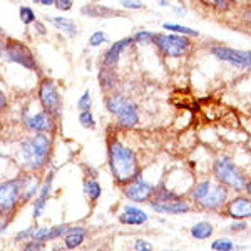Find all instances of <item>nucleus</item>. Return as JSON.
Returning a JSON list of instances; mask_svg holds the SVG:
<instances>
[{
    "mask_svg": "<svg viewBox=\"0 0 251 251\" xmlns=\"http://www.w3.org/2000/svg\"><path fill=\"white\" fill-rule=\"evenodd\" d=\"M154 46L157 47V50L164 55V57H184L186 54L191 49V42H189L188 35H181L176 32L171 34H156L154 39Z\"/></svg>",
    "mask_w": 251,
    "mask_h": 251,
    "instance_id": "39448f33",
    "label": "nucleus"
},
{
    "mask_svg": "<svg viewBox=\"0 0 251 251\" xmlns=\"http://www.w3.org/2000/svg\"><path fill=\"white\" fill-rule=\"evenodd\" d=\"M107 157L111 174L117 184L126 186L141 176V166L137 163L136 152L121 141L114 139L109 143Z\"/></svg>",
    "mask_w": 251,
    "mask_h": 251,
    "instance_id": "f257e3e1",
    "label": "nucleus"
},
{
    "mask_svg": "<svg viewBox=\"0 0 251 251\" xmlns=\"http://www.w3.org/2000/svg\"><path fill=\"white\" fill-rule=\"evenodd\" d=\"M149 216L146 214L143 209L137 208L132 204H126L123 213L119 214V223L121 225H127V226H141L144 223H148Z\"/></svg>",
    "mask_w": 251,
    "mask_h": 251,
    "instance_id": "2eb2a0df",
    "label": "nucleus"
},
{
    "mask_svg": "<svg viewBox=\"0 0 251 251\" xmlns=\"http://www.w3.org/2000/svg\"><path fill=\"white\" fill-rule=\"evenodd\" d=\"M152 211L159 213V214H184L189 213L191 206H189L183 198H176V200H166V201H156L151 200L149 201Z\"/></svg>",
    "mask_w": 251,
    "mask_h": 251,
    "instance_id": "ddd939ff",
    "label": "nucleus"
},
{
    "mask_svg": "<svg viewBox=\"0 0 251 251\" xmlns=\"http://www.w3.org/2000/svg\"><path fill=\"white\" fill-rule=\"evenodd\" d=\"M39 99L40 104L44 106L47 112H50L54 117L60 114L62 109V100H60V94L55 87V84L50 79H44L39 86Z\"/></svg>",
    "mask_w": 251,
    "mask_h": 251,
    "instance_id": "1a4fd4ad",
    "label": "nucleus"
},
{
    "mask_svg": "<svg viewBox=\"0 0 251 251\" xmlns=\"http://www.w3.org/2000/svg\"><path fill=\"white\" fill-rule=\"evenodd\" d=\"M132 37H134V42L139 44V46H151V44H154L156 34L149 30H139L137 34L132 35Z\"/></svg>",
    "mask_w": 251,
    "mask_h": 251,
    "instance_id": "cd10ccee",
    "label": "nucleus"
},
{
    "mask_svg": "<svg viewBox=\"0 0 251 251\" xmlns=\"http://www.w3.org/2000/svg\"><path fill=\"white\" fill-rule=\"evenodd\" d=\"M82 15H86V17H92V19H111V17H116V15H123L121 12H117L114 9H111V7H104V5H99V3H87V5H84L82 9Z\"/></svg>",
    "mask_w": 251,
    "mask_h": 251,
    "instance_id": "f3484780",
    "label": "nucleus"
},
{
    "mask_svg": "<svg viewBox=\"0 0 251 251\" xmlns=\"http://www.w3.org/2000/svg\"><path fill=\"white\" fill-rule=\"evenodd\" d=\"M225 214L231 220H251V198L240 196L229 200L225 204Z\"/></svg>",
    "mask_w": 251,
    "mask_h": 251,
    "instance_id": "f8f14e48",
    "label": "nucleus"
},
{
    "mask_svg": "<svg viewBox=\"0 0 251 251\" xmlns=\"http://www.w3.org/2000/svg\"><path fill=\"white\" fill-rule=\"evenodd\" d=\"M131 102H132V100L129 99V97H126L123 94H114V96H109L106 99V107H107V111L111 112V114L117 116L124 107H127Z\"/></svg>",
    "mask_w": 251,
    "mask_h": 251,
    "instance_id": "aec40b11",
    "label": "nucleus"
},
{
    "mask_svg": "<svg viewBox=\"0 0 251 251\" xmlns=\"http://www.w3.org/2000/svg\"><path fill=\"white\" fill-rule=\"evenodd\" d=\"M32 2H35V3H40V5H55V0H32Z\"/></svg>",
    "mask_w": 251,
    "mask_h": 251,
    "instance_id": "ea45409f",
    "label": "nucleus"
},
{
    "mask_svg": "<svg viewBox=\"0 0 251 251\" xmlns=\"http://www.w3.org/2000/svg\"><path fill=\"white\" fill-rule=\"evenodd\" d=\"M213 233H214V228L209 221H200L191 228V236L194 238V240H200V241L211 238Z\"/></svg>",
    "mask_w": 251,
    "mask_h": 251,
    "instance_id": "4be33fe9",
    "label": "nucleus"
},
{
    "mask_svg": "<svg viewBox=\"0 0 251 251\" xmlns=\"http://www.w3.org/2000/svg\"><path fill=\"white\" fill-rule=\"evenodd\" d=\"M52 149V139L47 132H35L20 143V156L30 171H39L47 164Z\"/></svg>",
    "mask_w": 251,
    "mask_h": 251,
    "instance_id": "f03ea898",
    "label": "nucleus"
},
{
    "mask_svg": "<svg viewBox=\"0 0 251 251\" xmlns=\"http://www.w3.org/2000/svg\"><path fill=\"white\" fill-rule=\"evenodd\" d=\"M156 193V186L144 181L143 177H136L134 181L124 186V196L134 203H149Z\"/></svg>",
    "mask_w": 251,
    "mask_h": 251,
    "instance_id": "9d476101",
    "label": "nucleus"
},
{
    "mask_svg": "<svg viewBox=\"0 0 251 251\" xmlns=\"http://www.w3.org/2000/svg\"><path fill=\"white\" fill-rule=\"evenodd\" d=\"M25 179L15 177L0 184V216H9L22 201V191Z\"/></svg>",
    "mask_w": 251,
    "mask_h": 251,
    "instance_id": "423d86ee",
    "label": "nucleus"
},
{
    "mask_svg": "<svg viewBox=\"0 0 251 251\" xmlns=\"http://www.w3.org/2000/svg\"><path fill=\"white\" fill-rule=\"evenodd\" d=\"M22 119L29 131H34V132H52L54 131V116H52L50 112H47L46 109L37 112V114L24 112Z\"/></svg>",
    "mask_w": 251,
    "mask_h": 251,
    "instance_id": "9b49d317",
    "label": "nucleus"
},
{
    "mask_svg": "<svg viewBox=\"0 0 251 251\" xmlns=\"http://www.w3.org/2000/svg\"><path fill=\"white\" fill-rule=\"evenodd\" d=\"M91 106H92L91 91H89V89H86V91H84V94L80 96V99L77 100V107L80 109V111H86V109H91Z\"/></svg>",
    "mask_w": 251,
    "mask_h": 251,
    "instance_id": "473e14b6",
    "label": "nucleus"
},
{
    "mask_svg": "<svg viewBox=\"0 0 251 251\" xmlns=\"http://www.w3.org/2000/svg\"><path fill=\"white\" fill-rule=\"evenodd\" d=\"M213 176L218 183H221L223 186H226V188L234 193L245 191L246 181H248L245 174L240 171V168L228 156H221L220 159L214 161Z\"/></svg>",
    "mask_w": 251,
    "mask_h": 251,
    "instance_id": "20e7f679",
    "label": "nucleus"
},
{
    "mask_svg": "<svg viewBox=\"0 0 251 251\" xmlns=\"http://www.w3.org/2000/svg\"><path fill=\"white\" fill-rule=\"evenodd\" d=\"M211 250L214 251H233L234 245L231 240H226V238H221V240H216L211 243Z\"/></svg>",
    "mask_w": 251,
    "mask_h": 251,
    "instance_id": "c756f323",
    "label": "nucleus"
},
{
    "mask_svg": "<svg viewBox=\"0 0 251 251\" xmlns=\"http://www.w3.org/2000/svg\"><path fill=\"white\" fill-rule=\"evenodd\" d=\"M245 191H246V194L251 198V179L250 181H246V186H245Z\"/></svg>",
    "mask_w": 251,
    "mask_h": 251,
    "instance_id": "37998d69",
    "label": "nucleus"
},
{
    "mask_svg": "<svg viewBox=\"0 0 251 251\" xmlns=\"http://www.w3.org/2000/svg\"><path fill=\"white\" fill-rule=\"evenodd\" d=\"M211 54L218 60L228 62L229 66H233V67L251 71V52L250 50L231 49V47H226V46H214V47H211Z\"/></svg>",
    "mask_w": 251,
    "mask_h": 251,
    "instance_id": "0eeeda50",
    "label": "nucleus"
},
{
    "mask_svg": "<svg viewBox=\"0 0 251 251\" xmlns=\"http://www.w3.org/2000/svg\"><path fill=\"white\" fill-rule=\"evenodd\" d=\"M32 234H34V228H29V229H25V231L19 233L17 236H15V240H17V241H20V240H27V238H32Z\"/></svg>",
    "mask_w": 251,
    "mask_h": 251,
    "instance_id": "58836bf2",
    "label": "nucleus"
},
{
    "mask_svg": "<svg viewBox=\"0 0 251 251\" xmlns=\"http://www.w3.org/2000/svg\"><path fill=\"white\" fill-rule=\"evenodd\" d=\"M19 14H20V20H22L25 25L35 22V14H34V10H32L30 7H20Z\"/></svg>",
    "mask_w": 251,
    "mask_h": 251,
    "instance_id": "7c9ffc66",
    "label": "nucleus"
},
{
    "mask_svg": "<svg viewBox=\"0 0 251 251\" xmlns=\"http://www.w3.org/2000/svg\"><path fill=\"white\" fill-rule=\"evenodd\" d=\"M131 44H134V37H126L123 40H117L116 44H112V46L107 49L106 54H104L102 66L114 69L117 66V62H119L121 54H123V52L131 46Z\"/></svg>",
    "mask_w": 251,
    "mask_h": 251,
    "instance_id": "4468645a",
    "label": "nucleus"
},
{
    "mask_svg": "<svg viewBox=\"0 0 251 251\" xmlns=\"http://www.w3.org/2000/svg\"><path fill=\"white\" fill-rule=\"evenodd\" d=\"M116 74H114V69L112 67H106L102 66L99 72V84H100V89L102 91H111V89L116 87Z\"/></svg>",
    "mask_w": 251,
    "mask_h": 251,
    "instance_id": "5701e85b",
    "label": "nucleus"
},
{
    "mask_svg": "<svg viewBox=\"0 0 251 251\" xmlns=\"http://www.w3.org/2000/svg\"><path fill=\"white\" fill-rule=\"evenodd\" d=\"M84 191H86V196L91 201H97L100 198V194H102V188H100V184L96 179H86Z\"/></svg>",
    "mask_w": 251,
    "mask_h": 251,
    "instance_id": "393cba45",
    "label": "nucleus"
},
{
    "mask_svg": "<svg viewBox=\"0 0 251 251\" xmlns=\"http://www.w3.org/2000/svg\"><path fill=\"white\" fill-rule=\"evenodd\" d=\"M116 117H117V123H119L121 127L131 129L139 124V111H137V106L134 102H131L127 107H124Z\"/></svg>",
    "mask_w": 251,
    "mask_h": 251,
    "instance_id": "a211bd4d",
    "label": "nucleus"
},
{
    "mask_svg": "<svg viewBox=\"0 0 251 251\" xmlns=\"http://www.w3.org/2000/svg\"><path fill=\"white\" fill-rule=\"evenodd\" d=\"M86 240V229L75 226V228H67L66 234H64V245L67 250H75Z\"/></svg>",
    "mask_w": 251,
    "mask_h": 251,
    "instance_id": "6ab92c4d",
    "label": "nucleus"
},
{
    "mask_svg": "<svg viewBox=\"0 0 251 251\" xmlns=\"http://www.w3.org/2000/svg\"><path fill=\"white\" fill-rule=\"evenodd\" d=\"M107 42V35L104 34L102 30H96L94 34L89 37V44H91L92 47H99L100 44H106Z\"/></svg>",
    "mask_w": 251,
    "mask_h": 251,
    "instance_id": "2f4dec72",
    "label": "nucleus"
},
{
    "mask_svg": "<svg viewBox=\"0 0 251 251\" xmlns=\"http://www.w3.org/2000/svg\"><path fill=\"white\" fill-rule=\"evenodd\" d=\"M24 179H25V184H24V191H22V201L27 203L34 196H37V193L40 191V183L35 176H27Z\"/></svg>",
    "mask_w": 251,
    "mask_h": 251,
    "instance_id": "b1692460",
    "label": "nucleus"
},
{
    "mask_svg": "<svg viewBox=\"0 0 251 251\" xmlns=\"http://www.w3.org/2000/svg\"><path fill=\"white\" fill-rule=\"evenodd\" d=\"M136 251H151L152 250V246H151V243L149 241H144V240H137L134 243V246H132Z\"/></svg>",
    "mask_w": 251,
    "mask_h": 251,
    "instance_id": "c9c22d12",
    "label": "nucleus"
},
{
    "mask_svg": "<svg viewBox=\"0 0 251 251\" xmlns=\"http://www.w3.org/2000/svg\"><path fill=\"white\" fill-rule=\"evenodd\" d=\"M163 29L169 32H176V34H181V35H188V37H200V32L198 30L189 29V27H183V25H179V24H164Z\"/></svg>",
    "mask_w": 251,
    "mask_h": 251,
    "instance_id": "a878e982",
    "label": "nucleus"
},
{
    "mask_svg": "<svg viewBox=\"0 0 251 251\" xmlns=\"http://www.w3.org/2000/svg\"><path fill=\"white\" fill-rule=\"evenodd\" d=\"M52 181H54V173H49L46 181H44L42 188H40L39 191V198L37 201H35V206H34V220H37V218L42 214L44 208H46V203L49 200V196H50V191H52Z\"/></svg>",
    "mask_w": 251,
    "mask_h": 251,
    "instance_id": "dca6fc26",
    "label": "nucleus"
},
{
    "mask_svg": "<svg viewBox=\"0 0 251 251\" xmlns=\"http://www.w3.org/2000/svg\"><path fill=\"white\" fill-rule=\"evenodd\" d=\"M228 188L218 181H200L191 191V200L204 211H220L228 203Z\"/></svg>",
    "mask_w": 251,
    "mask_h": 251,
    "instance_id": "7ed1b4c3",
    "label": "nucleus"
},
{
    "mask_svg": "<svg viewBox=\"0 0 251 251\" xmlns=\"http://www.w3.org/2000/svg\"><path fill=\"white\" fill-rule=\"evenodd\" d=\"M246 228H248V225H246V221H245V220H234L233 225L229 226L231 233H241V231H245Z\"/></svg>",
    "mask_w": 251,
    "mask_h": 251,
    "instance_id": "f704fd0d",
    "label": "nucleus"
},
{
    "mask_svg": "<svg viewBox=\"0 0 251 251\" xmlns=\"http://www.w3.org/2000/svg\"><path fill=\"white\" fill-rule=\"evenodd\" d=\"M72 0H55V7H57L59 10L62 12H69L72 9Z\"/></svg>",
    "mask_w": 251,
    "mask_h": 251,
    "instance_id": "e433bc0d",
    "label": "nucleus"
},
{
    "mask_svg": "<svg viewBox=\"0 0 251 251\" xmlns=\"http://www.w3.org/2000/svg\"><path fill=\"white\" fill-rule=\"evenodd\" d=\"M121 5L124 9H131V10H143L144 9V3L141 0H123Z\"/></svg>",
    "mask_w": 251,
    "mask_h": 251,
    "instance_id": "72a5a7b5",
    "label": "nucleus"
},
{
    "mask_svg": "<svg viewBox=\"0 0 251 251\" xmlns=\"http://www.w3.org/2000/svg\"><path fill=\"white\" fill-rule=\"evenodd\" d=\"M5 107H7V99H5V96L0 92V111H3Z\"/></svg>",
    "mask_w": 251,
    "mask_h": 251,
    "instance_id": "79ce46f5",
    "label": "nucleus"
},
{
    "mask_svg": "<svg viewBox=\"0 0 251 251\" xmlns=\"http://www.w3.org/2000/svg\"><path fill=\"white\" fill-rule=\"evenodd\" d=\"M34 24H35V29H37L39 34H40V35H46V27H44L40 22H34Z\"/></svg>",
    "mask_w": 251,
    "mask_h": 251,
    "instance_id": "a19ab883",
    "label": "nucleus"
},
{
    "mask_svg": "<svg viewBox=\"0 0 251 251\" xmlns=\"http://www.w3.org/2000/svg\"><path fill=\"white\" fill-rule=\"evenodd\" d=\"M49 20H50V24L55 29L64 32L69 37H75V35H77V25H75L72 20H69L66 17H52V19L49 17Z\"/></svg>",
    "mask_w": 251,
    "mask_h": 251,
    "instance_id": "412c9836",
    "label": "nucleus"
},
{
    "mask_svg": "<svg viewBox=\"0 0 251 251\" xmlns=\"http://www.w3.org/2000/svg\"><path fill=\"white\" fill-rule=\"evenodd\" d=\"M79 123L82 124V127H86V129H94L96 127V119H94V116H92L91 109H86V111L79 112Z\"/></svg>",
    "mask_w": 251,
    "mask_h": 251,
    "instance_id": "c85d7f7f",
    "label": "nucleus"
},
{
    "mask_svg": "<svg viewBox=\"0 0 251 251\" xmlns=\"http://www.w3.org/2000/svg\"><path fill=\"white\" fill-rule=\"evenodd\" d=\"M2 54L5 55L7 60L19 64V66H24L25 69H30V71L37 69V64H35L32 52L19 40H7V44L2 47Z\"/></svg>",
    "mask_w": 251,
    "mask_h": 251,
    "instance_id": "6e6552de",
    "label": "nucleus"
},
{
    "mask_svg": "<svg viewBox=\"0 0 251 251\" xmlns=\"http://www.w3.org/2000/svg\"><path fill=\"white\" fill-rule=\"evenodd\" d=\"M203 5L209 7L213 10H218V12H226L231 9V5L234 3V0H200Z\"/></svg>",
    "mask_w": 251,
    "mask_h": 251,
    "instance_id": "bb28decb",
    "label": "nucleus"
},
{
    "mask_svg": "<svg viewBox=\"0 0 251 251\" xmlns=\"http://www.w3.org/2000/svg\"><path fill=\"white\" fill-rule=\"evenodd\" d=\"M42 241L35 240V241H29L27 245H24V250L25 251H34V250H42Z\"/></svg>",
    "mask_w": 251,
    "mask_h": 251,
    "instance_id": "4c0bfd02",
    "label": "nucleus"
}]
</instances>
